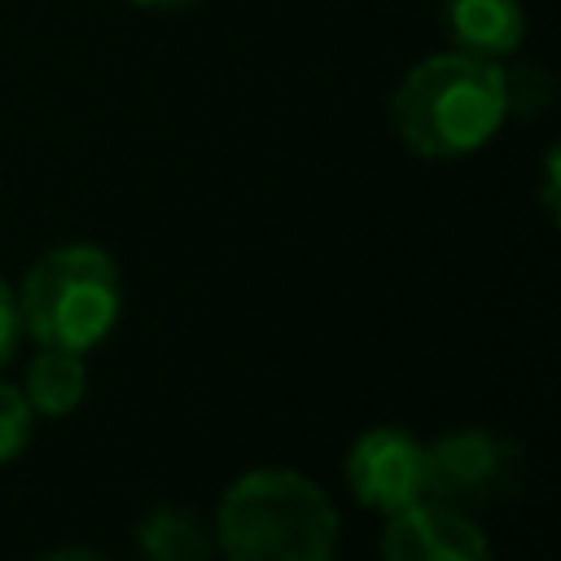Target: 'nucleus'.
Listing matches in <instances>:
<instances>
[{"instance_id": "1", "label": "nucleus", "mask_w": 561, "mask_h": 561, "mask_svg": "<svg viewBox=\"0 0 561 561\" xmlns=\"http://www.w3.org/2000/svg\"><path fill=\"white\" fill-rule=\"evenodd\" d=\"M504 118V66L456 48L416 61L390 96V127L403 149L438 162L478 153Z\"/></svg>"}, {"instance_id": "2", "label": "nucleus", "mask_w": 561, "mask_h": 561, "mask_svg": "<svg viewBox=\"0 0 561 561\" xmlns=\"http://www.w3.org/2000/svg\"><path fill=\"white\" fill-rule=\"evenodd\" d=\"M210 535L224 561H333L342 522L307 473L267 465L228 482Z\"/></svg>"}, {"instance_id": "3", "label": "nucleus", "mask_w": 561, "mask_h": 561, "mask_svg": "<svg viewBox=\"0 0 561 561\" xmlns=\"http://www.w3.org/2000/svg\"><path fill=\"white\" fill-rule=\"evenodd\" d=\"M13 294L22 333H31L39 346L92 351L110 337L123 311L118 263L92 241L53 245L48 254H39L22 276V289Z\"/></svg>"}, {"instance_id": "4", "label": "nucleus", "mask_w": 561, "mask_h": 561, "mask_svg": "<svg viewBox=\"0 0 561 561\" xmlns=\"http://www.w3.org/2000/svg\"><path fill=\"white\" fill-rule=\"evenodd\" d=\"M522 473H526L522 447L478 425L425 443V500H438L460 513L504 504L508 495L522 491Z\"/></svg>"}, {"instance_id": "5", "label": "nucleus", "mask_w": 561, "mask_h": 561, "mask_svg": "<svg viewBox=\"0 0 561 561\" xmlns=\"http://www.w3.org/2000/svg\"><path fill=\"white\" fill-rule=\"evenodd\" d=\"M342 473L364 508L394 517L425 500V443L399 425H373L351 443Z\"/></svg>"}, {"instance_id": "6", "label": "nucleus", "mask_w": 561, "mask_h": 561, "mask_svg": "<svg viewBox=\"0 0 561 561\" xmlns=\"http://www.w3.org/2000/svg\"><path fill=\"white\" fill-rule=\"evenodd\" d=\"M381 561H491V539L469 513L421 500L386 517Z\"/></svg>"}, {"instance_id": "7", "label": "nucleus", "mask_w": 561, "mask_h": 561, "mask_svg": "<svg viewBox=\"0 0 561 561\" xmlns=\"http://www.w3.org/2000/svg\"><path fill=\"white\" fill-rule=\"evenodd\" d=\"M443 35L456 53L500 61L526 39L522 0H443Z\"/></svg>"}, {"instance_id": "8", "label": "nucleus", "mask_w": 561, "mask_h": 561, "mask_svg": "<svg viewBox=\"0 0 561 561\" xmlns=\"http://www.w3.org/2000/svg\"><path fill=\"white\" fill-rule=\"evenodd\" d=\"M26 403L39 416H70L83 394H88V364L83 351L70 346H39L31 368H26V386H22Z\"/></svg>"}, {"instance_id": "9", "label": "nucleus", "mask_w": 561, "mask_h": 561, "mask_svg": "<svg viewBox=\"0 0 561 561\" xmlns=\"http://www.w3.org/2000/svg\"><path fill=\"white\" fill-rule=\"evenodd\" d=\"M136 548L145 561H210L215 535L193 508L162 504L136 522Z\"/></svg>"}, {"instance_id": "10", "label": "nucleus", "mask_w": 561, "mask_h": 561, "mask_svg": "<svg viewBox=\"0 0 561 561\" xmlns=\"http://www.w3.org/2000/svg\"><path fill=\"white\" fill-rule=\"evenodd\" d=\"M35 434V408L9 381H0V465L18 460Z\"/></svg>"}, {"instance_id": "11", "label": "nucleus", "mask_w": 561, "mask_h": 561, "mask_svg": "<svg viewBox=\"0 0 561 561\" xmlns=\"http://www.w3.org/2000/svg\"><path fill=\"white\" fill-rule=\"evenodd\" d=\"M552 96V79L535 66H517V70H504V101H508V114H535L543 101Z\"/></svg>"}, {"instance_id": "12", "label": "nucleus", "mask_w": 561, "mask_h": 561, "mask_svg": "<svg viewBox=\"0 0 561 561\" xmlns=\"http://www.w3.org/2000/svg\"><path fill=\"white\" fill-rule=\"evenodd\" d=\"M22 342V316H18V294L9 289V280L0 276V368L13 359Z\"/></svg>"}, {"instance_id": "13", "label": "nucleus", "mask_w": 561, "mask_h": 561, "mask_svg": "<svg viewBox=\"0 0 561 561\" xmlns=\"http://www.w3.org/2000/svg\"><path fill=\"white\" fill-rule=\"evenodd\" d=\"M543 210L548 219H557V149H548L543 158Z\"/></svg>"}, {"instance_id": "14", "label": "nucleus", "mask_w": 561, "mask_h": 561, "mask_svg": "<svg viewBox=\"0 0 561 561\" xmlns=\"http://www.w3.org/2000/svg\"><path fill=\"white\" fill-rule=\"evenodd\" d=\"M35 561H110V557L105 552H92V548H53V552H44Z\"/></svg>"}, {"instance_id": "15", "label": "nucleus", "mask_w": 561, "mask_h": 561, "mask_svg": "<svg viewBox=\"0 0 561 561\" xmlns=\"http://www.w3.org/2000/svg\"><path fill=\"white\" fill-rule=\"evenodd\" d=\"M136 4H145V9H188L197 0H136Z\"/></svg>"}]
</instances>
